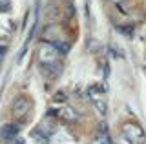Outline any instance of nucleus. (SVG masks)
I'll return each instance as SVG.
<instances>
[{"mask_svg":"<svg viewBox=\"0 0 146 144\" xmlns=\"http://www.w3.org/2000/svg\"><path fill=\"white\" fill-rule=\"evenodd\" d=\"M58 55H60V53L57 51V48H55L53 44H49V42H44V44L38 46V62H40V66H48V64L57 62Z\"/></svg>","mask_w":146,"mask_h":144,"instance_id":"obj_1","label":"nucleus"},{"mask_svg":"<svg viewBox=\"0 0 146 144\" xmlns=\"http://www.w3.org/2000/svg\"><path fill=\"white\" fill-rule=\"evenodd\" d=\"M122 135H124L131 144L144 142V131H143V128L137 126L135 122H126L122 126Z\"/></svg>","mask_w":146,"mask_h":144,"instance_id":"obj_2","label":"nucleus"},{"mask_svg":"<svg viewBox=\"0 0 146 144\" xmlns=\"http://www.w3.org/2000/svg\"><path fill=\"white\" fill-rule=\"evenodd\" d=\"M11 110H13V115H17V117H24V115H27V113H29V110H31L29 98H26V97H18V98H15V102H13Z\"/></svg>","mask_w":146,"mask_h":144,"instance_id":"obj_3","label":"nucleus"},{"mask_svg":"<svg viewBox=\"0 0 146 144\" xmlns=\"http://www.w3.org/2000/svg\"><path fill=\"white\" fill-rule=\"evenodd\" d=\"M18 131H20V126H18L17 122H9V124H4L2 128H0V139L2 141H13V139L18 135Z\"/></svg>","mask_w":146,"mask_h":144,"instance_id":"obj_4","label":"nucleus"},{"mask_svg":"<svg viewBox=\"0 0 146 144\" xmlns=\"http://www.w3.org/2000/svg\"><path fill=\"white\" fill-rule=\"evenodd\" d=\"M93 144H113L111 137L108 135V131H99L93 139Z\"/></svg>","mask_w":146,"mask_h":144,"instance_id":"obj_5","label":"nucleus"},{"mask_svg":"<svg viewBox=\"0 0 146 144\" xmlns=\"http://www.w3.org/2000/svg\"><path fill=\"white\" fill-rule=\"evenodd\" d=\"M31 135H33V139H36V141H40L42 144H48V135H44V131H42V129H38V131L35 129V131L31 133Z\"/></svg>","mask_w":146,"mask_h":144,"instance_id":"obj_6","label":"nucleus"},{"mask_svg":"<svg viewBox=\"0 0 146 144\" xmlns=\"http://www.w3.org/2000/svg\"><path fill=\"white\" fill-rule=\"evenodd\" d=\"M62 113H64V119H68V120H77V113L71 110V108H66Z\"/></svg>","mask_w":146,"mask_h":144,"instance_id":"obj_7","label":"nucleus"},{"mask_svg":"<svg viewBox=\"0 0 146 144\" xmlns=\"http://www.w3.org/2000/svg\"><path fill=\"white\" fill-rule=\"evenodd\" d=\"M95 108H99L100 115H106V104H104L102 98H97V100H95Z\"/></svg>","mask_w":146,"mask_h":144,"instance_id":"obj_8","label":"nucleus"},{"mask_svg":"<svg viewBox=\"0 0 146 144\" xmlns=\"http://www.w3.org/2000/svg\"><path fill=\"white\" fill-rule=\"evenodd\" d=\"M119 29V33H122V35H126V37H131V26H121V28H117Z\"/></svg>","mask_w":146,"mask_h":144,"instance_id":"obj_9","label":"nucleus"},{"mask_svg":"<svg viewBox=\"0 0 146 144\" xmlns=\"http://www.w3.org/2000/svg\"><path fill=\"white\" fill-rule=\"evenodd\" d=\"M9 9V0H0V13Z\"/></svg>","mask_w":146,"mask_h":144,"instance_id":"obj_10","label":"nucleus"},{"mask_svg":"<svg viewBox=\"0 0 146 144\" xmlns=\"http://www.w3.org/2000/svg\"><path fill=\"white\" fill-rule=\"evenodd\" d=\"M55 98H57V100H58V102H62V98H64V93H60V91H58V93H57V95H55Z\"/></svg>","mask_w":146,"mask_h":144,"instance_id":"obj_11","label":"nucleus"},{"mask_svg":"<svg viewBox=\"0 0 146 144\" xmlns=\"http://www.w3.org/2000/svg\"><path fill=\"white\" fill-rule=\"evenodd\" d=\"M6 55V46H0V58Z\"/></svg>","mask_w":146,"mask_h":144,"instance_id":"obj_12","label":"nucleus"},{"mask_svg":"<svg viewBox=\"0 0 146 144\" xmlns=\"http://www.w3.org/2000/svg\"><path fill=\"white\" fill-rule=\"evenodd\" d=\"M121 144H131L130 141H128V139L124 137V135H122V137H121Z\"/></svg>","mask_w":146,"mask_h":144,"instance_id":"obj_13","label":"nucleus"},{"mask_svg":"<svg viewBox=\"0 0 146 144\" xmlns=\"http://www.w3.org/2000/svg\"><path fill=\"white\" fill-rule=\"evenodd\" d=\"M7 144H24V141H17V139H13V141H9Z\"/></svg>","mask_w":146,"mask_h":144,"instance_id":"obj_14","label":"nucleus"},{"mask_svg":"<svg viewBox=\"0 0 146 144\" xmlns=\"http://www.w3.org/2000/svg\"><path fill=\"white\" fill-rule=\"evenodd\" d=\"M0 64H2V58H0Z\"/></svg>","mask_w":146,"mask_h":144,"instance_id":"obj_15","label":"nucleus"}]
</instances>
